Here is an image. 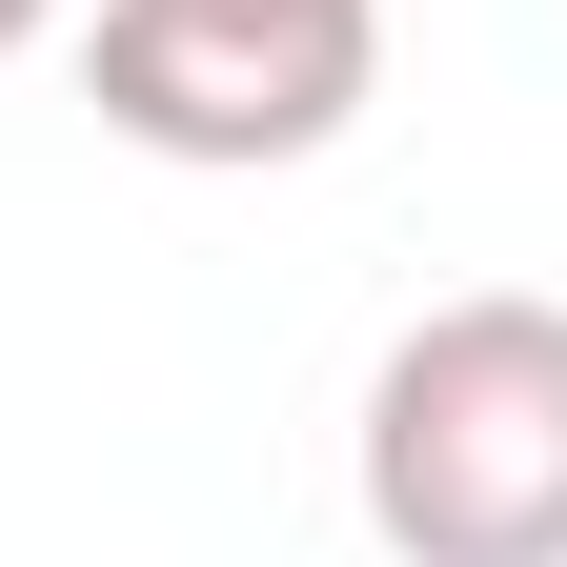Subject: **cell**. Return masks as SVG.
I'll list each match as a JSON object with an SVG mask.
<instances>
[{
  "label": "cell",
  "mask_w": 567,
  "mask_h": 567,
  "mask_svg": "<svg viewBox=\"0 0 567 567\" xmlns=\"http://www.w3.org/2000/svg\"><path fill=\"white\" fill-rule=\"evenodd\" d=\"M41 21H61V0H0V61H21V41H41Z\"/></svg>",
  "instance_id": "cell-3"
},
{
  "label": "cell",
  "mask_w": 567,
  "mask_h": 567,
  "mask_svg": "<svg viewBox=\"0 0 567 567\" xmlns=\"http://www.w3.org/2000/svg\"><path fill=\"white\" fill-rule=\"evenodd\" d=\"M365 527L385 567H567V305L486 284L365 365Z\"/></svg>",
  "instance_id": "cell-1"
},
{
  "label": "cell",
  "mask_w": 567,
  "mask_h": 567,
  "mask_svg": "<svg viewBox=\"0 0 567 567\" xmlns=\"http://www.w3.org/2000/svg\"><path fill=\"white\" fill-rule=\"evenodd\" d=\"M385 82V0H102L82 102L142 163H324Z\"/></svg>",
  "instance_id": "cell-2"
}]
</instances>
